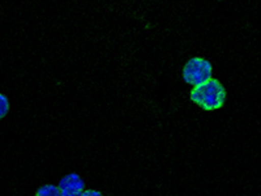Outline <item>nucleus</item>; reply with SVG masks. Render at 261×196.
Returning <instances> with one entry per match:
<instances>
[{
    "mask_svg": "<svg viewBox=\"0 0 261 196\" xmlns=\"http://www.w3.org/2000/svg\"><path fill=\"white\" fill-rule=\"evenodd\" d=\"M191 100L206 111L217 110L223 106L226 101L225 86L216 79H211L205 84L195 86L191 90Z\"/></svg>",
    "mask_w": 261,
    "mask_h": 196,
    "instance_id": "f257e3e1",
    "label": "nucleus"
},
{
    "mask_svg": "<svg viewBox=\"0 0 261 196\" xmlns=\"http://www.w3.org/2000/svg\"><path fill=\"white\" fill-rule=\"evenodd\" d=\"M213 67L211 62L202 58H192L186 63L183 68V79L190 85L199 86L212 79Z\"/></svg>",
    "mask_w": 261,
    "mask_h": 196,
    "instance_id": "f03ea898",
    "label": "nucleus"
},
{
    "mask_svg": "<svg viewBox=\"0 0 261 196\" xmlns=\"http://www.w3.org/2000/svg\"><path fill=\"white\" fill-rule=\"evenodd\" d=\"M59 190L62 196H81L85 191V183L77 174H68L59 182Z\"/></svg>",
    "mask_w": 261,
    "mask_h": 196,
    "instance_id": "7ed1b4c3",
    "label": "nucleus"
},
{
    "mask_svg": "<svg viewBox=\"0 0 261 196\" xmlns=\"http://www.w3.org/2000/svg\"><path fill=\"white\" fill-rule=\"evenodd\" d=\"M36 196H62V193H60V190L58 186H54V184H45V186L39 187Z\"/></svg>",
    "mask_w": 261,
    "mask_h": 196,
    "instance_id": "20e7f679",
    "label": "nucleus"
},
{
    "mask_svg": "<svg viewBox=\"0 0 261 196\" xmlns=\"http://www.w3.org/2000/svg\"><path fill=\"white\" fill-rule=\"evenodd\" d=\"M9 111V101L8 98L4 94L0 93V119H3L4 116L8 114Z\"/></svg>",
    "mask_w": 261,
    "mask_h": 196,
    "instance_id": "39448f33",
    "label": "nucleus"
},
{
    "mask_svg": "<svg viewBox=\"0 0 261 196\" xmlns=\"http://www.w3.org/2000/svg\"><path fill=\"white\" fill-rule=\"evenodd\" d=\"M81 196H102V193L95 190H85Z\"/></svg>",
    "mask_w": 261,
    "mask_h": 196,
    "instance_id": "423d86ee",
    "label": "nucleus"
}]
</instances>
